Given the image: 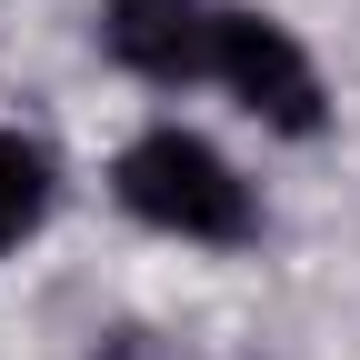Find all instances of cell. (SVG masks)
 Here are the masks:
<instances>
[{
	"instance_id": "1",
	"label": "cell",
	"mask_w": 360,
	"mask_h": 360,
	"mask_svg": "<svg viewBox=\"0 0 360 360\" xmlns=\"http://www.w3.org/2000/svg\"><path fill=\"white\" fill-rule=\"evenodd\" d=\"M110 200L141 220V231L191 240V250H231V240L260 231L250 180L231 170V150H220V141H200L191 120H150L141 141H120V160H110Z\"/></svg>"
},
{
	"instance_id": "2",
	"label": "cell",
	"mask_w": 360,
	"mask_h": 360,
	"mask_svg": "<svg viewBox=\"0 0 360 360\" xmlns=\"http://www.w3.org/2000/svg\"><path fill=\"white\" fill-rule=\"evenodd\" d=\"M210 90H231V101L281 130V141H321L330 130V90H321V60L300 51L290 20L270 11H210V60H200Z\"/></svg>"
},
{
	"instance_id": "3",
	"label": "cell",
	"mask_w": 360,
	"mask_h": 360,
	"mask_svg": "<svg viewBox=\"0 0 360 360\" xmlns=\"http://www.w3.org/2000/svg\"><path fill=\"white\" fill-rule=\"evenodd\" d=\"M101 40L130 80L180 90L210 60V0H101Z\"/></svg>"
},
{
	"instance_id": "4",
	"label": "cell",
	"mask_w": 360,
	"mask_h": 360,
	"mask_svg": "<svg viewBox=\"0 0 360 360\" xmlns=\"http://www.w3.org/2000/svg\"><path fill=\"white\" fill-rule=\"evenodd\" d=\"M60 200V160L30 141V130H0V260H11Z\"/></svg>"
}]
</instances>
